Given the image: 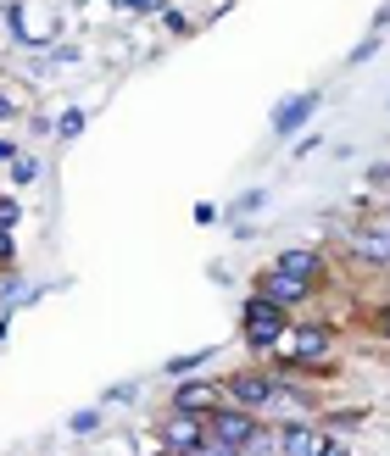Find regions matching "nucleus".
<instances>
[{
    "mask_svg": "<svg viewBox=\"0 0 390 456\" xmlns=\"http://www.w3.org/2000/svg\"><path fill=\"white\" fill-rule=\"evenodd\" d=\"M335 346H340V323H329V317H290V329L279 339V362H285V373L312 379V373H324Z\"/></svg>",
    "mask_w": 390,
    "mask_h": 456,
    "instance_id": "f257e3e1",
    "label": "nucleus"
},
{
    "mask_svg": "<svg viewBox=\"0 0 390 456\" xmlns=\"http://www.w3.org/2000/svg\"><path fill=\"white\" fill-rule=\"evenodd\" d=\"M290 317H295V312L273 306V301H262V295L251 289L245 306H240V339H245V351L273 356V351H279V339H285V329H290Z\"/></svg>",
    "mask_w": 390,
    "mask_h": 456,
    "instance_id": "f03ea898",
    "label": "nucleus"
},
{
    "mask_svg": "<svg viewBox=\"0 0 390 456\" xmlns=\"http://www.w3.org/2000/svg\"><path fill=\"white\" fill-rule=\"evenodd\" d=\"M346 250H352V256H357L362 267L385 273V267H390V217L352 223V228H346Z\"/></svg>",
    "mask_w": 390,
    "mask_h": 456,
    "instance_id": "7ed1b4c3",
    "label": "nucleus"
},
{
    "mask_svg": "<svg viewBox=\"0 0 390 456\" xmlns=\"http://www.w3.org/2000/svg\"><path fill=\"white\" fill-rule=\"evenodd\" d=\"M218 384H223V401H228V406H245V412L262 418V406H268V395H273V368H240V373L218 379Z\"/></svg>",
    "mask_w": 390,
    "mask_h": 456,
    "instance_id": "20e7f679",
    "label": "nucleus"
},
{
    "mask_svg": "<svg viewBox=\"0 0 390 456\" xmlns=\"http://www.w3.org/2000/svg\"><path fill=\"white\" fill-rule=\"evenodd\" d=\"M251 289H257L262 301H273V306H285V312H302V306L312 301V295H318L312 284H302V279H290V273H279V267H273V262H268V267L257 273V284H251Z\"/></svg>",
    "mask_w": 390,
    "mask_h": 456,
    "instance_id": "39448f33",
    "label": "nucleus"
},
{
    "mask_svg": "<svg viewBox=\"0 0 390 456\" xmlns=\"http://www.w3.org/2000/svg\"><path fill=\"white\" fill-rule=\"evenodd\" d=\"M206 440V418H195V412H162V423H156V445L162 451H173V456H190L195 445Z\"/></svg>",
    "mask_w": 390,
    "mask_h": 456,
    "instance_id": "423d86ee",
    "label": "nucleus"
},
{
    "mask_svg": "<svg viewBox=\"0 0 390 456\" xmlns=\"http://www.w3.org/2000/svg\"><path fill=\"white\" fill-rule=\"evenodd\" d=\"M273 267L290 273V279H302V284H312V289L329 284V256L318 245H285L279 256H273Z\"/></svg>",
    "mask_w": 390,
    "mask_h": 456,
    "instance_id": "0eeeda50",
    "label": "nucleus"
},
{
    "mask_svg": "<svg viewBox=\"0 0 390 456\" xmlns=\"http://www.w3.org/2000/svg\"><path fill=\"white\" fill-rule=\"evenodd\" d=\"M223 401V384L218 379H206V373H190V379H173V412H195V418H206L212 406Z\"/></svg>",
    "mask_w": 390,
    "mask_h": 456,
    "instance_id": "6e6552de",
    "label": "nucleus"
},
{
    "mask_svg": "<svg viewBox=\"0 0 390 456\" xmlns=\"http://www.w3.org/2000/svg\"><path fill=\"white\" fill-rule=\"evenodd\" d=\"M262 418L257 412H245V406H228V401H218L212 406V412H206V435H212V440H223V445H245L251 440V428H257Z\"/></svg>",
    "mask_w": 390,
    "mask_h": 456,
    "instance_id": "1a4fd4ad",
    "label": "nucleus"
},
{
    "mask_svg": "<svg viewBox=\"0 0 390 456\" xmlns=\"http://www.w3.org/2000/svg\"><path fill=\"white\" fill-rule=\"evenodd\" d=\"M318 106H324V95H318V89H302V95L279 101V111H273V140H295V134L312 123Z\"/></svg>",
    "mask_w": 390,
    "mask_h": 456,
    "instance_id": "9d476101",
    "label": "nucleus"
},
{
    "mask_svg": "<svg viewBox=\"0 0 390 456\" xmlns=\"http://www.w3.org/2000/svg\"><path fill=\"white\" fill-rule=\"evenodd\" d=\"M329 435L318 428V418H295V423H279V456H318Z\"/></svg>",
    "mask_w": 390,
    "mask_h": 456,
    "instance_id": "9b49d317",
    "label": "nucleus"
},
{
    "mask_svg": "<svg viewBox=\"0 0 390 456\" xmlns=\"http://www.w3.org/2000/svg\"><path fill=\"white\" fill-rule=\"evenodd\" d=\"M240 456H279V423H257V428H251V440L240 445Z\"/></svg>",
    "mask_w": 390,
    "mask_h": 456,
    "instance_id": "f8f14e48",
    "label": "nucleus"
},
{
    "mask_svg": "<svg viewBox=\"0 0 390 456\" xmlns=\"http://www.w3.org/2000/svg\"><path fill=\"white\" fill-rule=\"evenodd\" d=\"M357 423H369V406H352V412H329V418H318V428H324V435H352Z\"/></svg>",
    "mask_w": 390,
    "mask_h": 456,
    "instance_id": "ddd939ff",
    "label": "nucleus"
},
{
    "mask_svg": "<svg viewBox=\"0 0 390 456\" xmlns=\"http://www.w3.org/2000/svg\"><path fill=\"white\" fill-rule=\"evenodd\" d=\"M206 362H212V351H190V356L162 362V373H168V379H190V373H206Z\"/></svg>",
    "mask_w": 390,
    "mask_h": 456,
    "instance_id": "4468645a",
    "label": "nucleus"
},
{
    "mask_svg": "<svg viewBox=\"0 0 390 456\" xmlns=\"http://www.w3.org/2000/svg\"><path fill=\"white\" fill-rule=\"evenodd\" d=\"M84 111L79 106H67V111H56V123H51V134H56V140H79V134H84Z\"/></svg>",
    "mask_w": 390,
    "mask_h": 456,
    "instance_id": "2eb2a0df",
    "label": "nucleus"
},
{
    "mask_svg": "<svg viewBox=\"0 0 390 456\" xmlns=\"http://www.w3.org/2000/svg\"><path fill=\"white\" fill-rule=\"evenodd\" d=\"M6 167H12V184H39V173H45V167H39V156H22V151L12 156Z\"/></svg>",
    "mask_w": 390,
    "mask_h": 456,
    "instance_id": "dca6fc26",
    "label": "nucleus"
},
{
    "mask_svg": "<svg viewBox=\"0 0 390 456\" xmlns=\"http://www.w3.org/2000/svg\"><path fill=\"white\" fill-rule=\"evenodd\" d=\"M112 12H129V17H162L168 0H106Z\"/></svg>",
    "mask_w": 390,
    "mask_h": 456,
    "instance_id": "f3484780",
    "label": "nucleus"
},
{
    "mask_svg": "<svg viewBox=\"0 0 390 456\" xmlns=\"http://www.w3.org/2000/svg\"><path fill=\"white\" fill-rule=\"evenodd\" d=\"M67 428H73V435H95V428H101V406H84V412H73V418H67Z\"/></svg>",
    "mask_w": 390,
    "mask_h": 456,
    "instance_id": "a211bd4d",
    "label": "nucleus"
},
{
    "mask_svg": "<svg viewBox=\"0 0 390 456\" xmlns=\"http://www.w3.org/2000/svg\"><path fill=\"white\" fill-rule=\"evenodd\" d=\"M22 223V200L17 195H0V228H17Z\"/></svg>",
    "mask_w": 390,
    "mask_h": 456,
    "instance_id": "6ab92c4d",
    "label": "nucleus"
},
{
    "mask_svg": "<svg viewBox=\"0 0 390 456\" xmlns=\"http://www.w3.org/2000/svg\"><path fill=\"white\" fill-rule=\"evenodd\" d=\"M0 267H17V234L0 228Z\"/></svg>",
    "mask_w": 390,
    "mask_h": 456,
    "instance_id": "aec40b11",
    "label": "nucleus"
},
{
    "mask_svg": "<svg viewBox=\"0 0 390 456\" xmlns=\"http://www.w3.org/2000/svg\"><path fill=\"white\" fill-rule=\"evenodd\" d=\"M190 456H240V451H235V445H223V440H212V435H206V440H201V445H195Z\"/></svg>",
    "mask_w": 390,
    "mask_h": 456,
    "instance_id": "412c9836",
    "label": "nucleus"
},
{
    "mask_svg": "<svg viewBox=\"0 0 390 456\" xmlns=\"http://www.w3.org/2000/svg\"><path fill=\"white\" fill-rule=\"evenodd\" d=\"M162 28H168V34H190V17L178 12V6H168V12H162Z\"/></svg>",
    "mask_w": 390,
    "mask_h": 456,
    "instance_id": "4be33fe9",
    "label": "nucleus"
},
{
    "mask_svg": "<svg viewBox=\"0 0 390 456\" xmlns=\"http://www.w3.org/2000/svg\"><path fill=\"white\" fill-rule=\"evenodd\" d=\"M262 200H268L262 190H245V195L235 200V217H251V212H257V207H262Z\"/></svg>",
    "mask_w": 390,
    "mask_h": 456,
    "instance_id": "5701e85b",
    "label": "nucleus"
},
{
    "mask_svg": "<svg viewBox=\"0 0 390 456\" xmlns=\"http://www.w3.org/2000/svg\"><path fill=\"white\" fill-rule=\"evenodd\" d=\"M374 51H379V28H374V34H369V39H362V45H357V51H352V56H346V61H352V67H362V61H369V56H374Z\"/></svg>",
    "mask_w": 390,
    "mask_h": 456,
    "instance_id": "b1692460",
    "label": "nucleus"
},
{
    "mask_svg": "<svg viewBox=\"0 0 390 456\" xmlns=\"http://www.w3.org/2000/svg\"><path fill=\"white\" fill-rule=\"evenodd\" d=\"M17 111H22V101L12 95V89H6V84H0V123H12V118H17Z\"/></svg>",
    "mask_w": 390,
    "mask_h": 456,
    "instance_id": "393cba45",
    "label": "nucleus"
},
{
    "mask_svg": "<svg viewBox=\"0 0 390 456\" xmlns=\"http://www.w3.org/2000/svg\"><path fill=\"white\" fill-rule=\"evenodd\" d=\"M134 395H140V390H134V384H112V390H106V406H129Z\"/></svg>",
    "mask_w": 390,
    "mask_h": 456,
    "instance_id": "a878e982",
    "label": "nucleus"
},
{
    "mask_svg": "<svg viewBox=\"0 0 390 456\" xmlns=\"http://www.w3.org/2000/svg\"><path fill=\"white\" fill-rule=\"evenodd\" d=\"M218 217H223V212H218V207H212V200H195V223H201V228H212V223H218Z\"/></svg>",
    "mask_w": 390,
    "mask_h": 456,
    "instance_id": "bb28decb",
    "label": "nucleus"
},
{
    "mask_svg": "<svg viewBox=\"0 0 390 456\" xmlns=\"http://www.w3.org/2000/svg\"><path fill=\"white\" fill-rule=\"evenodd\" d=\"M318 456H352V445H346V440H340V435H329L324 445H318Z\"/></svg>",
    "mask_w": 390,
    "mask_h": 456,
    "instance_id": "cd10ccee",
    "label": "nucleus"
},
{
    "mask_svg": "<svg viewBox=\"0 0 390 456\" xmlns=\"http://www.w3.org/2000/svg\"><path fill=\"white\" fill-rule=\"evenodd\" d=\"M369 184H374V190H390V162H374V167H369Z\"/></svg>",
    "mask_w": 390,
    "mask_h": 456,
    "instance_id": "c85d7f7f",
    "label": "nucleus"
},
{
    "mask_svg": "<svg viewBox=\"0 0 390 456\" xmlns=\"http://www.w3.org/2000/svg\"><path fill=\"white\" fill-rule=\"evenodd\" d=\"M374 334H379V339H385V346H390V301H385V306L374 312Z\"/></svg>",
    "mask_w": 390,
    "mask_h": 456,
    "instance_id": "c756f323",
    "label": "nucleus"
},
{
    "mask_svg": "<svg viewBox=\"0 0 390 456\" xmlns=\"http://www.w3.org/2000/svg\"><path fill=\"white\" fill-rule=\"evenodd\" d=\"M17 156V140H0V162H12Z\"/></svg>",
    "mask_w": 390,
    "mask_h": 456,
    "instance_id": "7c9ffc66",
    "label": "nucleus"
},
{
    "mask_svg": "<svg viewBox=\"0 0 390 456\" xmlns=\"http://www.w3.org/2000/svg\"><path fill=\"white\" fill-rule=\"evenodd\" d=\"M385 22H390V6H379V17H374V28H385Z\"/></svg>",
    "mask_w": 390,
    "mask_h": 456,
    "instance_id": "2f4dec72",
    "label": "nucleus"
},
{
    "mask_svg": "<svg viewBox=\"0 0 390 456\" xmlns=\"http://www.w3.org/2000/svg\"><path fill=\"white\" fill-rule=\"evenodd\" d=\"M145 456H173V451H162V445H156V451H145Z\"/></svg>",
    "mask_w": 390,
    "mask_h": 456,
    "instance_id": "473e14b6",
    "label": "nucleus"
},
{
    "mask_svg": "<svg viewBox=\"0 0 390 456\" xmlns=\"http://www.w3.org/2000/svg\"><path fill=\"white\" fill-rule=\"evenodd\" d=\"M385 217H390V190H385Z\"/></svg>",
    "mask_w": 390,
    "mask_h": 456,
    "instance_id": "72a5a7b5",
    "label": "nucleus"
}]
</instances>
